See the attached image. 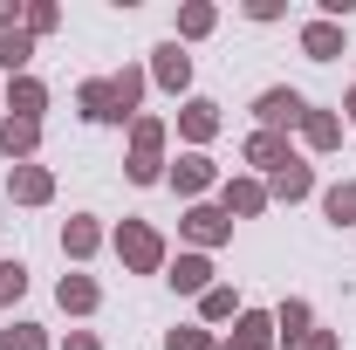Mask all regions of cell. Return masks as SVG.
Masks as SVG:
<instances>
[{"label":"cell","mask_w":356,"mask_h":350,"mask_svg":"<svg viewBox=\"0 0 356 350\" xmlns=\"http://www.w3.org/2000/svg\"><path fill=\"white\" fill-rule=\"evenodd\" d=\"M110 89H117V110L131 117V110H137V96H144V76H137V69H124V76H110Z\"/></svg>","instance_id":"d4e9b609"},{"label":"cell","mask_w":356,"mask_h":350,"mask_svg":"<svg viewBox=\"0 0 356 350\" xmlns=\"http://www.w3.org/2000/svg\"><path fill=\"white\" fill-rule=\"evenodd\" d=\"M117 254H124V268H137V275H158V261H165V241H158L144 220H124V227H117Z\"/></svg>","instance_id":"6da1fadb"},{"label":"cell","mask_w":356,"mask_h":350,"mask_svg":"<svg viewBox=\"0 0 356 350\" xmlns=\"http://www.w3.org/2000/svg\"><path fill=\"white\" fill-rule=\"evenodd\" d=\"M83 117L89 124H117L124 110H117V89L110 83H83Z\"/></svg>","instance_id":"7c38bea8"},{"label":"cell","mask_w":356,"mask_h":350,"mask_svg":"<svg viewBox=\"0 0 356 350\" xmlns=\"http://www.w3.org/2000/svg\"><path fill=\"white\" fill-rule=\"evenodd\" d=\"M62 350H96V337H89V330H76V337H69Z\"/></svg>","instance_id":"1f68e13d"},{"label":"cell","mask_w":356,"mask_h":350,"mask_svg":"<svg viewBox=\"0 0 356 350\" xmlns=\"http://www.w3.org/2000/svg\"><path fill=\"white\" fill-rule=\"evenodd\" d=\"M21 296H28V268H21V261H0V309L21 303Z\"/></svg>","instance_id":"cb8c5ba5"},{"label":"cell","mask_w":356,"mask_h":350,"mask_svg":"<svg viewBox=\"0 0 356 350\" xmlns=\"http://www.w3.org/2000/svg\"><path fill=\"white\" fill-rule=\"evenodd\" d=\"M302 131H309V144H315V151H329V144H343V124H336L329 110H309V117H302Z\"/></svg>","instance_id":"7402d4cb"},{"label":"cell","mask_w":356,"mask_h":350,"mask_svg":"<svg viewBox=\"0 0 356 350\" xmlns=\"http://www.w3.org/2000/svg\"><path fill=\"white\" fill-rule=\"evenodd\" d=\"M35 144H42V124H21V117L0 124V151H7V158H28Z\"/></svg>","instance_id":"9a60e30c"},{"label":"cell","mask_w":356,"mask_h":350,"mask_svg":"<svg viewBox=\"0 0 356 350\" xmlns=\"http://www.w3.org/2000/svg\"><path fill=\"white\" fill-rule=\"evenodd\" d=\"M309 192H315V172L302 165V158H288V165L274 172V199H288V206H295V199H309Z\"/></svg>","instance_id":"30bf717a"},{"label":"cell","mask_w":356,"mask_h":350,"mask_svg":"<svg viewBox=\"0 0 356 350\" xmlns=\"http://www.w3.org/2000/svg\"><path fill=\"white\" fill-rule=\"evenodd\" d=\"M28 55H35V35H28V28H7V35H0V69H7V76H21Z\"/></svg>","instance_id":"5bb4252c"},{"label":"cell","mask_w":356,"mask_h":350,"mask_svg":"<svg viewBox=\"0 0 356 350\" xmlns=\"http://www.w3.org/2000/svg\"><path fill=\"white\" fill-rule=\"evenodd\" d=\"M185 234H192L199 248H220L226 234H233V220H226L220 206H192V213H185Z\"/></svg>","instance_id":"5b68a950"},{"label":"cell","mask_w":356,"mask_h":350,"mask_svg":"<svg viewBox=\"0 0 356 350\" xmlns=\"http://www.w3.org/2000/svg\"><path fill=\"white\" fill-rule=\"evenodd\" d=\"M350 124H356V89H350Z\"/></svg>","instance_id":"d6a6232c"},{"label":"cell","mask_w":356,"mask_h":350,"mask_svg":"<svg viewBox=\"0 0 356 350\" xmlns=\"http://www.w3.org/2000/svg\"><path fill=\"white\" fill-rule=\"evenodd\" d=\"M178 131L192 137V144H206V137L220 131V110H213V103H185V110H178Z\"/></svg>","instance_id":"4fadbf2b"},{"label":"cell","mask_w":356,"mask_h":350,"mask_svg":"<svg viewBox=\"0 0 356 350\" xmlns=\"http://www.w3.org/2000/svg\"><path fill=\"white\" fill-rule=\"evenodd\" d=\"M254 117H261V131H288V124L309 117V103H302V89H261Z\"/></svg>","instance_id":"3957f363"},{"label":"cell","mask_w":356,"mask_h":350,"mask_svg":"<svg viewBox=\"0 0 356 350\" xmlns=\"http://www.w3.org/2000/svg\"><path fill=\"white\" fill-rule=\"evenodd\" d=\"M42 103H48V89L35 83V76H14V83H7V110H14L21 124H42Z\"/></svg>","instance_id":"277c9868"},{"label":"cell","mask_w":356,"mask_h":350,"mask_svg":"<svg viewBox=\"0 0 356 350\" xmlns=\"http://www.w3.org/2000/svg\"><path fill=\"white\" fill-rule=\"evenodd\" d=\"M213 21H220V14H213L206 0H192V7L178 14V35H192V42H199V35H213Z\"/></svg>","instance_id":"603a6c76"},{"label":"cell","mask_w":356,"mask_h":350,"mask_svg":"<svg viewBox=\"0 0 356 350\" xmlns=\"http://www.w3.org/2000/svg\"><path fill=\"white\" fill-rule=\"evenodd\" d=\"M302 350H336V337H329V330H315V337H302Z\"/></svg>","instance_id":"4dcf8cb0"},{"label":"cell","mask_w":356,"mask_h":350,"mask_svg":"<svg viewBox=\"0 0 356 350\" xmlns=\"http://www.w3.org/2000/svg\"><path fill=\"white\" fill-rule=\"evenodd\" d=\"M158 151H165V124H158V117H137L131 124V178L137 185L158 178Z\"/></svg>","instance_id":"7a4b0ae2"},{"label":"cell","mask_w":356,"mask_h":350,"mask_svg":"<svg viewBox=\"0 0 356 350\" xmlns=\"http://www.w3.org/2000/svg\"><path fill=\"white\" fill-rule=\"evenodd\" d=\"M302 48H309L315 62H336V55H343V28H336V21H309V28H302Z\"/></svg>","instance_id":"8fae6325"},{"label":"cell","mask_w":356,"mask_h":350,"mask_svg":"<svg viewBox=\"0 0 356 350\" xmlns=\"http://www.w3.org/2000/svg\"><path fill=\"white\" fill-rule=\"evenodd\" d=\"M0 350H48V344H42V330H35V323H14V330L0 337Z\"/></svg>","instance_id":"4316f807"},{"label":"cell","mask_w":356,"mask_h":350,"mask_svg":"<svg viewBox=\"0 0 356 350\" xmlns=\"http://www.w3.org/2000/svg\"><path fill=\"white\" fill-rule=\"evenodd\" d=\"M172 185H178V192H206V185H213V158H199V151H192V158H178Z\"/></svg>","instance_id":"ac0fdd59"},{"label":"cell","mask_w":356,"mask_h":350,"mask_svg":"<svg viewBox=\"0 0 356 350\" xmlns=\"http://www.w3.org/2000/svg\"><path fill=\"white\" fill-rule=\"evenodd\" d=\"M267 344H274V316H240L220 350H267Z\"/></svg>","instance_id":"ba28073f"},{"label":"cell","mask_w":356,"mask_h":350,"mask_svg":"<svg viewBox=\"0 0 356 350\" xmlns=\"http://www.w3.org/2000/svg\"><path fill=\"white\" fill-rule=\"evenodd\" d=\"M48 28H55V7H48V0H42V7H28V35H48Z\"/></svg>","instance_id":"f546056e"},{"label":"cell","mask_w":356,"mask_h":350,"mask_svg":"<svg viewBox=\"0 0 356 350\" xmlns=\"http://www.w3.org/2000/svg\"><path fill=\"white\" fill-rule=\"evenodd\" d=\"M55 296H62V309L89 316V309H96V282H89V275H62V289H55Z\"/></svg>","instance_id":"ffe728a7"},{"label":"cell","mask_w":356,"mask_h":350,"mask_svg":"<svg viewBox=\"0 0 356 350\" xmlns=\"http://www.w3.org/2000/svg\"><path fill=\"white\" fill-rule=\"evenodd\" d=\"M158 83H165V89H185V83H192V62H185V48H178V42L158 48Z\"/></svg>","instance_id":"2e32d148"},{"label":"cell","mask_w":356,"mask_h":350,"mask_svg":"<svg viewBox=\"0 0 356 350\" xmlns=\"http://www.w3.org/2000/svg\"><path fill=\"white\" fill-rule=\"evenodd\" d=\"M199 309H206V323H226V316H233V289H206Z\"/></svg>","instance_id":"83f0119b"},{"label":"cell","mask_w":356,"mask_h":350,"mask_svg":"<svg viewBox=\"0 0 356 350\" xmlns=\"http://www.w3.org/2000/svg\"><path fill=\"white\" fill-rule=\"evenodd\" d=\"M96 241H103V234H96V220H69V227H62V254H76V261L96 254Z\"/></svg>","instance_id":"44dd1931"},{"label":"cell","mask_w":356,"mask_h":350,"mask_svg":"<svg viewBox=\"0 0 356 350\" xmlns=\"http://www.w3.org/2000/svg\"><path fill=\"white\" fill-rule=\"evenodd\" d=\"M288 158H295V151H288V137H281V131H254V137H247V165H267V172H281Z\"/></svg>","instance_id":"8992f818"},{"label":"cell","mask_w":356,"mask_h":350,"mask_svg":"<svg viewBox=\"0 0 356 350\" xmlns=\"http://www.w3.org/2000/svg\"><path fill=\"white\" fill-rule=\"evenodd\" d=\"M261 206H267V192L254 185V178H233V185H226V220L233 213L247 220V213H261Z\"/></svg>","instance_id":"e0dca14e"},{"label":"cell","mask_w":356,"mask_h":350,"mask_svg":"<svg viewBox=\"0 0 356 350\" xmlns=\"http://www.w3.org/2000/svg\"><path fill=\"white\" fill-rule=\"evenodd\" d=\"M274 330H281V337L295 344V337L309 330V303H281V316H274Z\"/></svg>","instance_id":"484cf974"},{"label":"cell","mask_w":356,"mask_h":350,"mask_svg":"<svg viewBox=\"0 0 356 350\" xmlns=\"http://www.w3.org/2000/svg\"><path fill=\"white\" fill-rule=\"evenodd\" d=\"M322 213L336 220V227H350V220H356V178H343V185L322 192Z\"/></svg>","instance_id":"d6986e66"},{"label":"cell","mask_w":356,"mask_h":350,"mask_svg":"<svg viewBox=\"0 0 356 350\" xmlns=\"http://www.w3.org/2000/svg\"><path fill=\"white\" fill-rule=\"evenodd\" d=\"M165 350H213V344H206V330H172Z\"/></svg>","instance_id":"f1b7e54d"},{"label":"cell","mask_w":356,"mask_h":350,"mask_svg":"<svg viewBox=\"0 0 356 350\" xmlns=\"http://www.w3.org/2000/svg\"><path fill=\"white\" fill-rule=\"evenodd\" d=\"M172 289H185V296H206V289H213V261H206V254H178Z\"/></svg>","instance_id":"9c48e42d"},{"label":"cell","mask_w":356,"mask_h":350,"mask_svg":"<svg viewBox=\"0 0 356 350\" xmlns=\"http://www.w3.org/2000/svg\"><path fill=\"white\" fill-rule=\"evenodd\" d=\"M7 192H14L21 206H42L48 192H55V178H48L42 165H14V178H7Z\"/></svg>","instance_id":"52a82bcc"}]
</instances>
